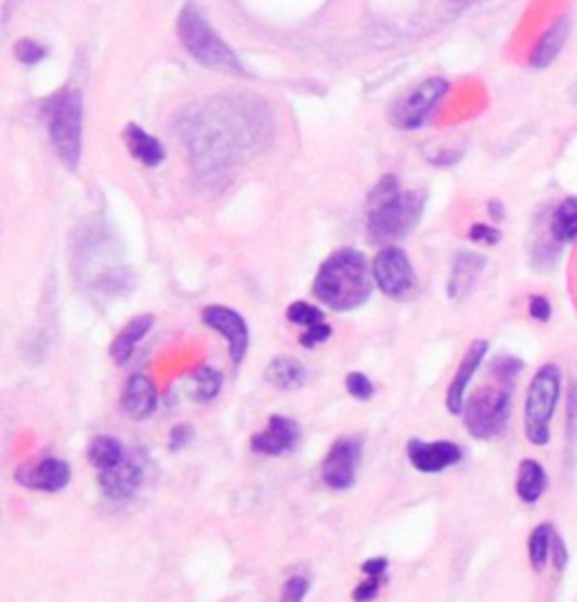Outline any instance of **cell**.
<instances>
[{
  "instance_id": "ac0fdd59",
  "label": "cell",
  "mask_w": 577,
  "mask_h": 602,
  "mask_svg": "<svg viewBox=\"0 0 577 602\" xmlns=\"http://www.w3.org/2000/svg\"><path fill=\"white\" fill-rule=\"evenodd\" d=\"M485 267H487V257H483L480 253H472V250L459 253L456 260H453V267H451L446 296L451 300L467 298Z\"/></svg>"
},
{
  "instance_id": "60d3db41",
  "label": "cell",
  "mask_w": 577,
  "mask_h": 602,
  "mask_svg": "<svg viewBox=\"0 0 577 602\" xmlns=\"http://www.w3.org/2000/svg\"><path fill=\"white\" fill-rule=\"evenodd\" d=\"M487 208H489V214H491V220H497V222H501L504 220V205H501V201H489L487 203Z\"/></svg>"
},
{
  "instance_id": "277c9868",
  "label": "cell",
  "mask_w": 577,
  "mask_h": 602,
  "mask_svg": "<svg viewBox=\"0 0 577 602\" xmlns=\"http://www.w3.org/2000/svg\"><path fill=\"white\" fill-rule=\"evenodd\" d=\"M46 122L57 156L75 171L81 160V141H84V96L81 91L68 86L53 96L46 102Z\"/></svg>"
},
{
  "instance_id": "836d02e7",
  "label": "cell",
  "mask_w": 577,
  "mask_h": 602,
  "mask_svg": "<svg viewBox=\"0 0 577 602\" xmlns=\"http://www.w3.org/2000/svg\"><path fill=\"white\" fill-rule=\"evenodd\" d=\"M329 336H332V327H329L327 323H318L314 327H307L303 334H301V343L307 348V350H314L318 343L327 341Z\"/></svg>"
},
{
  "instance_id": "8fae6325",
  "label": "cell",
  "mask_w": 577,
  "mask_h": 602,
  "mask_svg": "<svg viewBox=\"0 0 577 602\" xmlns=\"http://www.w3.org/2000/svg\"><path fill=\"white\" fill-rule=\"evenodd\" d=\"M201 321L228 341L230 361L239 366L251 346V332L244 316L226 305H208L201 312Z\"/></svg>"
},
{
  "instance_id": "f1b7e54d",
  "label": "cell",
  "mask_w": 577,
  "mask_h": 602,
  "mask_svg": "<svg viewBox=\"0 0 577 602\" xmlns=\"http://www.w3.org/2000/svg\"><path fill=\"white\" fill-rule=\"evenodd\" d=\"M521 370H523V361L517 357H510V355L494 359V364H491V375L497 377V381L508 383V386H514Z\"/></svg>"
},
{
  "instance_id": "7a4b0ae2",
  "label": "cell",
  "mask_w": 577,
  "mask_h": 602,
  "mask_svg": "<svg viewBox=\"0 0 577 602\" xmlns=\"http://www.w3.org/2000/svg\"><path fill=\"white\" fill-rule=\"evenodd\" d=\"M427 190H399V181L386 175L367 194V239L373 244H393L414 231L427 208Z\"/></svg>"
},
{
  "instance_id": "e0dca14e",
  "label": "cell",
  "mask_w": 577,
  "mask_h": 602,
  "mask_svg": "<svg viewBox=\"0 0 577 602\" xmlns=\"http://www.w3.org/2000/svg\"><path fill=\"white\" fill-rule=\"evenodd\" d=\"M158 406V391L156 383L147 375H132L125 393H122V413H125L134 422H143L154 415Z\"/></svg>"
},
{
  "instance_id": "9a60e30c",
  "label": "cell",
  "mask_w": 577,
  "mask_h": 602,
  "mask_svg": "<svg viewBox=\"0 0 577 602\" xmlns=\"http://www.w3.org/2000/svg\"><path fill=\"white\" fill-rule=\"evenodd\" d=\"M70 467L68 462L59 460V458H44L34 465H25L21 469H16V483L27 488V490H36V492H61L68 488L70 483Z\"/></svg>"
},
{
  "instance_id": "4fadbf2b",
  "label": "cell",
  "mask_w": 577,
  "mask_h": 602,
  "mask_svg": "<svg viewBox=\"0 0 577 602\" xmlns=\"http://www.w3.org/2000/svg\"><path fill=\"white\" fill-rule=\"evenodd\" d=\"M303 432L301 424L286 415H271L267 428L251 438V449L260 456L278 458L282 454L294 452L301 445Z\"/></svg>"
},
{
  "instance_id": "ab89813d",
  "label": "cell",
  "mask_w": 577,
  "mask_h": 602,
  "mask_svg": "<svg viewBox=\"0 0 577 602\" xmlns=\"http://www.w3.org/2000/svg\"><path fill=\"white\" fill-rule=\"evenodd\" d=\"M568 432L573 438H577V386H573L568 402Z\"/></svg>"
},
{
  "instance_id": "5b68a950",
  "label": "cell",
  "mask_w": 577,
  "mask_h": 602,
  "mask_svg": "<svg viewBox=\"0 0 577 602\" xmlns=\"http://www.w3.org/2000/svg\"><path fill=\"white\" fill-rule=\"evenodd\" d=\"M562 395V370L557 364H544L534 372L523 406L525 438L534 447L551 443V424Z\"/></svg>"
},
{
  "instance_id": "6da1fadb",
  "label": "cell",
  "mask_w": 577,
  "mask_h": 602,
  "mask_svg": "<svg viewBox=\"0 0 577 602\" xmlns=\"http://www.w3.org/2000/svg\"><path fill=\"white\" fill-rule=\"evenodd\" d=\"M256 102L213 100L201 107L188 126V147L196 169L222 171L251 152L260 136Z\"/></svg>"
},
{
  "instance_id": "ffe728a7",
  "label": "cell",
  "mask_w": 577,
  "mask_h": 602,
  "mask_svg": "<svg viewBox=\"0 0 577 602\" xmlns=\"http://www.w3.org/2000/svg\"><path fill=\"white\" fill-rule=\"evenodd\" d=\"M154 325V316L151 314H143L136 316L134 321H129L122 332L113 338L111 343V357L115 364H127L132 359V355L136 353L138 343L149 334Z\"/></svg>"
},
{
  "instance_id": "2e32d148",
  "label": "cell",
  "mask_w": 577,
  "mask_h": 602,
  "mask_svg": "<svg viewBox=\"0 0 577 602\" xmlns=\"http://www.w3.org/2000/svg\"><path fill=\"white\" fill-rule=\"evenodd\" d=\"M487 350H489V343L485 338H476V341L469 343V348H467L456 375H453L449 389H446V411L451 415H461L463 413L465 402H467L469 381L474 379L476 370L485 361Z\"/></svg>"
},
{
  "instance_id": "74e56055",
  "label": "cell",
  "mask_w": 577,
  "mask_h": 602,
  "mask_svg": "<svg viewBox=\"0 0 577 602\" xmlns=\"http://www.w3.org/2000/svg\"><path fill=\"white\" fill-rule=\"evenodd\" d=\"M551 560H553V565L557 567V571H562V569L568 565V550H566V546H564V542H562V537H559V535H555V537H553Z\"/></svg>"
},
{
  "instance_id": "7402d4cb",
  "label": "cell",
  "mask_w": 577,
  "mask_h": 602,
  "mask_svg": "<svg viewBox=\"0 0 577 602\" xmlns=\"http://www.w3.org/2000/svg\"><path fill=\"white\" fill-rule=\"evenodd\" d=\"M548 488V477L542 462L525 458L519 465V477H517V494L523 503H538Z\"/></svg>"
},
{
  "instance_id": "603a6c76",
  "label": "cell",
  "mask_w": 577,
  "mask_h": 602,
  "mask_svg": "<svg viewBox=\"0 0 577 602\" xmlns=\"http://www.w3.org/2000/svg\"><path fill=\"white\" fill-rule=\"evenodd\" d=\"M89 462L102 471V469H111L115 467L122 458L127 456V449L125 445H122L115 436H95L89 445Z\"/></svg>"
},
{
  "instance_id": "44dd1931",
  "label": "cell",
  "mask_w": 577,
  "mask_h": 602,
  "mask_svg": "<svg viewBox=\"0 0 577 602\" xmlns=\"http://www.w3.org/2000/svg\"><path fill=\"white\" fill-rule=\"evenodd\" d=\"M267 379L278 391H296L307 381V368L296 357L280 355L269 361Z\"/></svg>"
},
{
  "instance_id": "d4e9b609",
  "label": "cell",
  "mask_w": 577,
  "mask_h": 602,
  "mask_svg": "<svg viewBox=\"0 0 577 602\" xmlns=\"http://www.w3.org/2000/svg\"><path fill=\"white\" fill-rule=\"evenodd\" d=\"M551 233L559 244L577 239V197H568L555 208L551 220Z\"/></svg>"
},
{
  "instance_id": "83f0119b",
  "label": "cell",
  "mask_w": 577,
  "mask_h": 602,
  "mask_svg": "<svg viewBox=\"0 0 577 602\" xmlns=\"http://www.w3.org/2000/svg\"><path fill=\"white\" fill-rule=\"evenodd\" d=\"M286 319L292 321L294 325H301V327L307 330V327H314L318 323H325V312H320L318 308L298 300V303L286 308Z\"/></svg>"
},
{
  "instance_id": "8d00e7d4",
  "label": "cell",
  "mask_w": 577,
  "mask_h": 602,
  "mask_svg": "<svg viewBox=\"0 0 577 602\" xmlns=\"http://www.w3.org/2000/svg\"><path fill=\"white\" fill-rule=\"evenodd\" d=\"M194 438V428L190 424H177L170 432V449L181 452L185 449Z\"/></svg>"
},
{
  "instance_id": "484cf974",
  "label": "cell",
  "mask_w": 577,
  "mask_h": 602,
  "mask_svg": "<svg viewBox=\"0 0 577 602\" xmlns=\"http://www.w3.org/2000/svg\"><path fill=\"white\" fill-rule=\"evenodd\" d=\"M566 36H568V21L566 19H559L540 41L538 51H534L532 55V64L538 68H546L555 62V57L559 55V51L564 48L566 43Z\"/></svg>"
},
{
  "instance_id": "d590c367",
  "label": "cell",
  "mask_w": 577,
  "mask_h": 602,
  "mask_svg": "<svg viewBox=\"0 0 577 602\" xmlns=\"http://www.w3.org/2000/svg\"><path fill=\"white\" fill-rule=\"evenodd\" d=\"M528 314H530L534 321H540V323L551 321V316H553L551 300H548L546 296H532V298H530V303H528Z\"/></svg>"
},
{
  "instance_id": "f546056e",
  "label": "cell",
  "mask_w": 577,
  "mask_h": 602,
  "mask_svg": "<svg viewBox=\"0 0 577 602\" xmlns=\"http://www.w3.org/2000/svg\"><path fill=\"white\" fill-rule=\"evenodd\" d=\"M346 389L359 402H367V400H373V395H375L373 381H370L367 375H363V372H350L346 377Z\"/></svg>"
},
{
  "instance_id": "8992f818",
  "label": "cell",
  "mask_w": 577,
  "mask_h": 602,
  "mask_svg": "<svg viewBox=\"0 0 577 602\" xmlns=\"http://www.w3.org/2000/svg\"><path fill=\"white\" fill-rule=\"evenodd\" d=\"M177 32H179V38L183 41V46L188 48V53L201 66L230 73V75H244V66H241L239 57L213 32L208 21H205L201 16V12H196L192 5H188L179 14Z\"/></svg>"
},
{
  "instance_id": "1f68e13d",
  "label": "cell",
  "mask_w": 577,
  "mask_h": 602,
  "mask_svg": "<svg viewBox=\"0 0 577 602\" xmlns=\"http://www.w3.org/2000/svg\"><path fill=\"white\" fill-rule=\"evenodd\" d=\"M312 589V582L309 578L305 576H292L284 584H282V600H288V602H301Z\"/></svg>"
},
{
  "instance_id": "d6a6232c",
  "label": "cell",
  "mask_w": 577,
  "mask_h": 602,
  "mask_svg": "<svg viewBox=\"0 0 577 602\" xmlns=\"http://www.w3.org/2000/svg\"><path fill=\"white\" fill-rule=\"evenodd\" d=\"M469 239L476 242V244L494 246V244L501 242V231L497 226H489V224H474L469 228Z\"/></svg>"
},
{
  "instance_id": "30bf717a",
  "label": "cell",
  "mask_w": 577,
  "mask_h": 602,
  "mask_svg": "<svg viewBox=\"0 0 577 602\" xmlns=\"http://www.w3.org/2000/svg\"><path fill=\"white\" fill-rule=\"evenodd\" d=\"M363 454V441L352 438H339L332 447H329L327 456L320 465V477L327 488L337 492H346L357 483V471L361 465Z\"/></svg>"
},
{
  "instance_id": "ba28073f",
  "label": "cell",
  "mask_w": 577,
  "mask_h": 602,
  "mask_svg": "<svg viewBox=\"0 0 577 602\" xmlns=\"http://www.w3.org/2000/svg\"><path fill=\"white\" fill-rule=\"evenodd\" d=\"M449 91V81L442 77H429L414 91H408L404 98H399L391 109V122L404 132H414V129L422 126L425 120L435 111V107L442 102V98Z\"/></svg>"
},
{
  "instance_id": "5bb4252c",
  "label": "cell",
  "mask_w": 577,
  "mask_h": 602,
  "mask_svg": "<svg viewBox=\"0 0 577 602\" xmlns=\"http://www.w3.org/2000/svg\"><path fill=\"white\" fill-rule=\"evenodd\" d=\"M410 465L422 475H440V471L459 465L463 460V449L456 443H425L420 438H410L406 445Z\"/></svg>"
},
{
  "instance_id": "f35d334b",
  "label": "cell",
  "mask_w": 577,
  "mask_h": 602,
  "mask_svg": "<svg viewBox=\"0 0 577 602\" xmlns=\"http://www.w3.org/2000/svg\"><path fill=\"white\" fill-rule=\"evenodd\" d=\"M361 571L365 573V576H386V571H388V560H386V557H370V560H365L363 565H361Z\"/></svg>"
},
{
  "instance_id": "cb8c5ba5",
  "label": "cell",
  "mask_w": 577,
  "mask_h": 602,
  "mask_svg": "<svg viewBox=\"0 0 577 602\" xmlns=\"http://www.w3.org/2000/svg\"><path fill=\"white\" fill-rule=\"evenodd\" d=\"M222 386H224V375H222V370H217L213 366H199L190 379L192 398L203 404L213 402L222 393Z\"/></svg>"
},
{
  "instance_id": "d6986e66",
  "label": "cell",
  "mask_w": 577,
  "mask_h": 602,
  "mask_svg": "<svg viewBox=\"0 0 577 602\" xmlns=\"http://www.w3.org/2000/svg\"><path fill=\"white\" fill-rule=\"evenodd\" d=\"M122 141H125L129 154L149 169L158 167L165 160V156H168V154H165L162 143L136 122H132V124H127L125 129H122Z\"/></svg>"
},
{
  "instance_id": "7c38bea8",
  "label": "cell",
  "mask_w": 577,
  "mask_h": 602,
  "mask_svg": "<svg viewBox=\"0 0 577 602\" xmlns=\"http://www.w3.org/2000/svg\"><path fill=\"white\" fill-rule=\"evenodd\" d=\"M145 481V462L138 454L127 452L115 467L98 471V483L106 499L129 501Z\"/></svg>"
},
{
  "instance_id": "52a82bcc",
  "label": "cell",
  "mask_w": 577,
  "mask_h": 602,
  "mask_svg": "<svg viewBox=\"0 0 577 602\" xmlns=\"http://www.w3.org/2000/svg\"><path fill=\"white\" fill-rule=\"evenodd\" d=\"M512 411V386H483L465 402V428L476 441H489L504 434Z\"/></svg>"
},
{
  "instance_id": "e575fe53",
  "label": "cell",
  "mask_w": 577,
  "mask_h": 602,
  "mask_svg": "<svg viewBox=\"0 0 577 602\" xmlns=\"http://www.w3.org/2000/svg\"><path fill=\"white\" fill-rule=\"evenodd\" d=\"M382 582H384L382 576H365V580L352 591V598L354 600H363V602L375 600L377 593H380V589H382Z\"/></svg>"
},
{
  "instance_id": "9c48e42d",
  "label": "cell",
  "mask_w": 577,
  "mask_h": 602,
  "mask_svg": "<svg viewBox=\"0 0 577 602\" xmlns=\"http://www.w3.org/2000/svg\"><path fill=\"white\" fill-rule=\"evenodd\" d=\"M373 278L380 291L393 300H406L418 289L416 269L410 265L406 250L391 244L377 253L373 263Z\"/></svg>"
},
{
  "instance_id": "4dcf8cb0",
  "label": "cell",
  "mask_w": 577,
  "mask_h": 602,
  "mask_svg": "<svg viewBox=\"0 0 577 602\" xmlns=\"http://www.w3.org/2000/svg\"><path fill=\"white\" fill-rule=\"evenodd\" d=\"M14 55L23 64H38L41 59L46 57V48L41 46V43L32 41V38H21L14 46Z\"/></svg>"
},
{
  "instance_id": "3957f363",
  "label": "cell",
  "mask_w": 577,
  "mask_h": 602,
  "mask_svg": "<svg viewBox=\"0 0 577 602\" xmlns=\"http://www.w3.org/2000/svg\"><path fill=\"white\" fill-rule=\"evenodd\" d=\"M312 293L332 312H352L365 305L373 293L365 255L357 248H339L320 265Z\"/></svg>"
},
{
  "instance_id": "4316f807",
  "label": "cell",
  "mask_w": 577,
  "mask_h": 602,
  "mask_svg": "<svg viewBox=\"0 0 577 602\" xmlns=\"http://www.w3.org/2000/svg\"><path fill=\"white\" fill-rule=\"evenodd\" d=\"M553 537H555V531L551 524H540L532 531V535L528 539V557H530V565L534 571H544V567L548 565Z\"/></svg>"
}]
</instances>
